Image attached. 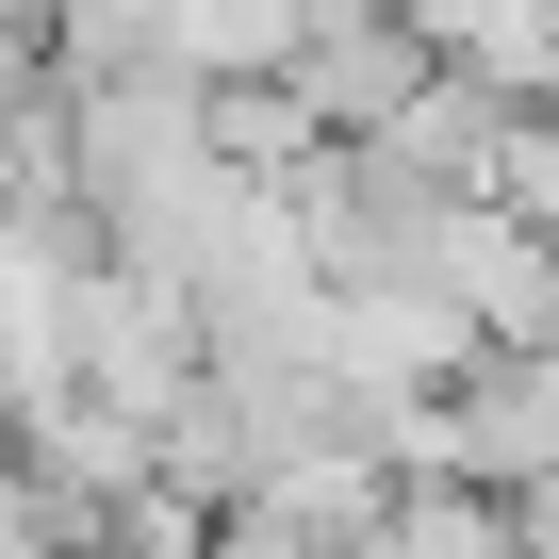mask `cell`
Instances as JSON below:
<instances>
[{
	"instance_id": "obj_1",
	"label": "cell",
	"mask_w": 559,
	"mask_h": 559,
	"mask_svg": "<svg viewBox=\"0 0 559 559\" xmlns=\"http://www.w3.org/2000/svg\"><path fill=\"white\" fill-rule=\"evenodd\" d=\"M444 313H461L477 346H559V230L461 198V230H444Z\"/></svg>"
},
{
	"instance_id": "obj_2",
	"label": "cell",
	"mask_w": 559,
	"mask_h": 559,
	"mask_svg": "<svg viewBox=\"0 0 559 559\" xmlns=\"http://www.w3.org/2000/svg\"><path fill=\"white\" fill-rule=\"evenodd\" d=\"M214 559H362L330 526H280V510H214Z\"/></svg>"
}]
</instances>
